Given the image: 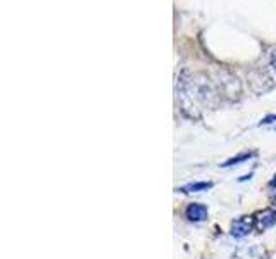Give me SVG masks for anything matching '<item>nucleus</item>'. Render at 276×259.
<instances>
[{
	"label": "nucleus",
	"mask_w": 276,
	"mask_h": 259,
	"mask_svg": "<svg viewBox=\"0 0 276 259\" xmlns=\"http://www.w3.org/2000/svg\"><path fill=\"white\" fill-rule=\"evenodd\" d=\"M207 214H209V209H207L204 204H198V202L190 204L188 208H186V211H185V216L188 218L190 221H193V223L204 221L207 218Z\"/></svg>",
	"instance_id": "obj_4"
},
{
	"label": "nucleus",
	"mask_w": 276,
	"mask_h": 259,
	"mask_svg": "<svg viewBox=\"0 0 276 259\" xmlns=\"http://www.w3.org/2000/svg\"><path fill=\"white\" fill-rule=\"evenodd\" d=\"M213 188V181H197V183H190L181 187V192L192 193V192H202V190H209Z\"/></svg>",
	"instance_id": "obj_5"
},
{
	"label": "nucleus",
	"mask_w": 276,
	"mask_h": 259,
	"mask_svg": "<svg viewBox=\"0 0 276 259\" xmlns=\"http://www.w3.org/2000/svg\"><path fill=\"white\" fill-rule=\"evenodd\" d=\"M180 99L181 106L186 109H192V114H195V111L205 109L211 104L213 99V88L211 83L207 82L204 75H192L190 78H186L183 75L180 80Z\"/></svg>",
	"instance_id": "obj_1"
},
{
	"label": "nucleus",
	"mask_w": 276,
	"mask_h": 259,
	"mask_svg": "<svg viewBox=\"0 0 276 259\" xmlns=\"http://www.w3.org/2000/svg\"><path fill=\"white\" fill-rule=\"evenodd\" d=\"M252 157H255V152H243V154H238V156L231 157V159H228L226 163H223V166H225V168H228V166L242 164V163H247L249 159H252Z\"/></svg>",
	"instance_id": "obj_6"
},
{
	"label": "nucleus",
	"mask_w": 276,
	"mask_h": 259,
	"mask_svg": "<svg viewBox=\"0 0 276 259\" xmlns=\"http://www.w3.org/2000/svg\"><path fill=\"white\" fill-rule=\"evenodd\" d=\"M254 220H255V228L264 232V230L276 225V211L274 209H264V211L259 213Z\"/></svg>",
	"instance_id": "obj_3"
},
{
	"label": "nucleus",
	"mask_w": 276,
	"mask_h": 259,
	"mask_svg": "<svg viewBox=\"0 0 276 259\" xmlns=\"http://www.w3.org/2000/svg\"><path fill=\"white\" fill-rule=\"evenodd\" d=\"M269 73L273 76V80L276 82V50L273 52V57H271V62H269Z\"/></svg>",
	"instance_id": "obj_7"
},
{
	"label": "nucleus",
	"mask_w": 276,
	"mask_h": 259,
	"mask_svg": "<svg viewBox=\"0 0 276 259\" xmlns=\"http://www.w3.org/2000/svg\"><path fill=\"white\" fill-rule=\"evenodd\" d=\"M269 187L271 188H276V175L271 178V181H269Z\"/></svg>",
	"instance_id": "obj_8"
},
{
	"label": "nucleus",
	"mask_w": 276,
	"mask_h": 259,
	"mask_svg": "<svg viewBox=\"0 0 276 259\" xmlns=\"http://www.w3.org/2000/svg\"><path fill=\"white\" fill-rule=\"evenodd\" d=\"M252 228H255V220L254 218H238L231 223V235L240 238V237H245L252 232Z\"/></svg>",
	"instance_id": "obj_2"
}]
</instances>
